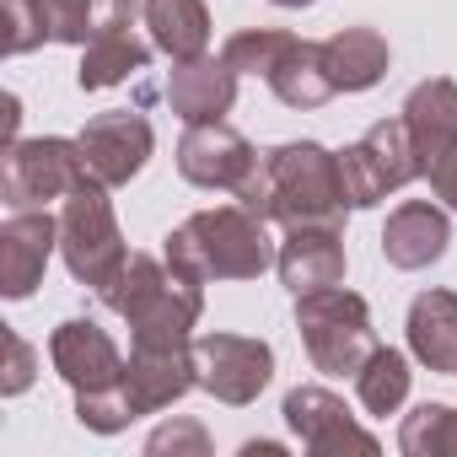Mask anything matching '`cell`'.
I'll return each mask as SVG.
<instances>
[{
    "instance_id": "cell-1",
    "label": "cell",
    "mask_w": 457,
    "mask_h": 457,
    "mask_svg": "<svg viewBox=\"0 0 457 457\" xmlns=\"http://www.w3.org/2000/svg\"><path fill=\"white\" fill-rule=\"evenodd\" d=\"M232 199L280 226H345V210H350L345 178H339V151H328L318 140H286V145L264 151Z\"/></svg>"
},
{
    "instance_id": "cell-2",
    "label": "cell",
    "mask_w": 457,
    "mask_h": 457,
    "mask_svg": "<svg viewBox=\"0 0 457 457\" xmlns=\"http://www.w3.org/2000/svg\"><path fill=\"white\" fill-rule=\"evenodd\" d=\"M275 243H270V220L253 215L248 204H215V210H194L183 226L162 237V259L172 270H183L188 280L210 286V280H259L275 264Z\"/></svg>"
},
{
    "instance_id": "cell-3",
    "label": "cell",
    "mask_w": 457,
    "mask_h": 457,
    "mask_svg": "<svg viewBox=\"0 0 457 457\" xmlns=\"http://www.w3.org/2000/svg\"><path fill=\"white\" fill-rule=\"evenodd\" d=\"M97 296L108 312L129 323L135 339H194V323L204 312V286L151 253H129L119 280L103 286Z\"/></svg>"
},
{
    "instance_id": "cell-4",
    "label": "cell",
    "mask_w": 457,
    "mask_h": 457,
    "mask_svg": "<svg viewBox=\"0 0 457 457\" xmlns=\"http://www.w3.org/2000/svg\"><path fill=\"white\" fill-rule=\"evenodd\" d=\"M60 259H65L71 280L92 286V291L113 286L119 270L129 264V248H124V232H119L108 183L92 178V172L65 194V210H60Z\"/></svg>"
},
{
    "instance_id": "cell-5",
    "label": "cell",
    "mask_w": 457,
    "mask_h": 457,
    "mask_svg": "<svg viewBox=\"0 0 457 457\" xmlns=\"http://www.w3.org/2000/svg\"><path fill=\"white\" fill-rule=\"evenodd\" d=\"M296 334L307 345L312 371H323V377H355L377 350L371 307H366V296H355L345 286L296 296Z\"/></svg>"
},
{
    "instance_id": "cell-6",
    "label": "cell",
    "mask_w": 457,
    "mask_h": 457,
    "mask_svg": "<svg viewBox=\"0 0 457 457\" xmlns=\"http://www.w3.org/2000/svg\"><path fill=\"white\" fill-rule=\"evenodd\" d=\"M339 178H345L350 210H371V204H382L387 194H398L403 183L425 178V172H420V156H414V145H409L403 119H382V124H371L355 145H345V151H339Z\"/></svg>"
},
{
    "instance_id": "cell-7",
    "label": "cell",
    "mask_w": 457,
    "mask_h": 457,
    "mask_svg": "<svg viewBox=\"0 0 457 457\" xmlns=\"http://www.w3.org/2000/svg\"><path fill=\"white\" fill-rule=\"evenodd\" d=\"M87 172H92V167H87V156H81V140L38 135V140L6 145L0 188H6V204H12V210H44L49 199H65Z\"/></svg>"
},
{
    "instance_id": "cell-8",
    "label": "cell",
    "mask_w": 457,
    "mask_h": 457,
    "mask_svg": "<svg viewBox=\"0 0 457 457\" xmlns=\"http://www.w3.org/2000/svg\"><path fill=\"white\" fill-rule=\"evenodd\" d=\"M194 355H199V387L215 403L243 409L275 382V350L248 334H199Z\"/></svg>"
},
{
    "instance_id": "cell-9",
    "label": "cell",
    "mask_w": 457,
    "mask_h": 457,
    "mask_svg": "<svg viewBox=\"0 0 457 457\" xmlns=\"http://www.w3.org/2000/svg\"><path fill=\"white\" fill-rule=\"evenodd\" d=\"M199 387V355L194 339H135L124 361V393L135 414H162L183 393Z\"/></svg>"
},
{
    "instance_id": "cell-10",
    "label": "cell",
    "mask_w": 457,
    "mask_h": 457,
    "mask_svg": "<svg viewBox=\"0 0 457 457\" xmlns=\"http://www.w3.org/2000/svg\"><path fill=\"white\" fill-rule=\"evenodd\" d=\"M280 414H286V425L302 436V446H307L312 457L377 452V436H371L366 425H355V414L345 409V398H339V393H328V387H318V382L291 387V393H286V403H280Z\"/></svg>"
},
{
    "instance_id": "cell-11",
    "label": "cell",
    "mask_w": 457,
    "mask_h": 457,
    "mask_svg": "<svg viewBox=\"0 0 457 457\" xmlns=\"http://www.w3.org/2000/svg\"><path fill=\"white\" fill-rule=\"evenodd\" d=\"M253 167H259V151L248 145L243 129H232L226 119H215V124H188L183 140H178V172H183L194 188L237 194Z\"/></svg>"
},
{
    "instance_id": "cell-12",
    "label": "cell",
    "mask_w": 457,
    "mask_h": 457,
    "mask_svg": "<svg viewBox=\"0 0 457 457\" xmlns=\"http://www.w3.org/2000/svg\"><path fill=\"white\" fill-rule=\"evenodd\" d=\"M76 140H81V156H87L92 178H103L108 188L140 178V167H145L151 151H156V129H151V119L135 113V108H113V113L87 119V129H81Z\"/></svg>"
},
{
    "instance_id": "cell-13",
    "label": "cell",
    "mask_w": 457,
    "mask_h": 457,
    "mask_svg": "<svg viewBox=\"0 0 457 457\" xmlns=\"http://www.w3.org/2000/svg\"><path fill=\"white\" fill-rule=\"evenodd\" d=\"M49 361L65 377L71 393H108L124 387V355L113 345V334L92 318H65L49 334Z\"/></svg>"
},
{
    "instance_id": "cell-14",
    "label": "cell",
    "mask_w": 457,
    "mask_h": 457,
    "mask_svg": "<svg viewBox=\"0 0 457 457\" xmlns=\"http://www.w3.org/2000/svg\"><path fill=\"white\" fill-rule=\"evenodd\" d=\"M60 248V220L49 210H12L0 226V291L6 302H28Z\"/></svg>"
},
{
    "instance_id": "cell-15",
    "label": "cell",
    "mask_w": 457,
    "mask_h": 457,
    "mask_svg": "<svg viewBox=\"0 0 457 457\" xmlns=\"http://www.w3.org/2000/svg\"><path fill=\"white\" fill-rule=\"evenodd\" d=\"M345 226H286V243L275 253L280 286L291 296L345 286Z\"/></svg>"
},
{
    "instance_id": "cell-16",
    "label": "cell",
    "mask_w": 457,
    "mask_h": 457,
    "mask_svg": "<svg viewBox=\"0 0 457 457\" xmlns=\"http://www.w3.org/2000/svg\"><path fill=\"white\" fill-rule=\"evenodd\" d=\"M446 248H452V220H446V210L430 204V199L398 204V210L387 215V226H382V259H387L393 270H403V275L441 264Z\"/></svg>"
},
{
    "instance_id": "cell-17",
    "label": "cell",
    "mask_w": 457,
    "mask_h": 457,
    "mask_svg": "<svg viewBox=\"0 0 457 457\" xmlns=\"http://www.w3.org/2000/svg\"><path fill=\"white\" fill-rule=\"evenodd\" d=\"M403 129H409V145L420 156V172H430L452 145H457V81L452 76H430L420 81L403 108H398Z\"/></svg>"
},
{
    "instance_id": "cell-18",
    "label": "cell",
    "mask_w": 457,
    "mask_h": 457,
    "mask_svg": "<svg viewBox=\"0 0 457 457\" xmlns=\"http://www.w3.org/2000/svg\"><path fill=\"white\" fill-rule=\"evenodd\" d=\"M237 103V71L215 60V54H199V60H178L172 65V81H167V108L183 119V124H215L226 119Z\"/></svg>"
},
{
    "instance_id": "cell-19",
    "label": "cell",
    "mask_w": 457,
    "mask_h": 457,
    "mask_svg": "<svg viewBox=\"0 0 457 457\" xmlns=\"http://www.w3.org/2000/svg\"><path fill=\"white\" fill-rule=\"evenodd\" d=\"M409 355L436 371V377H457V291H420L409 302Z\"/></svg>"
},
{
    "instance_id": "cell-20",
    "label": "cell",
    "mask_w": 457,
    "mask_h": 457,
    "mask_svg": "<svg viewBox=\"0 0 457 457\" xmlns=\"http://www.w3.org/2000/svg\"><path fill=\"white\" fill-rule=\"evenodd\" d=\"M393 65V49L377 28H339L334 38H323V71L334 81V92H371Z\"/></svg>"
},
{
    "instance_id": "cell-21",
    "label": "cell",
    "mask_w": 457,
    "mask_h": 457,
    "mask_svg": "<svg viewBox=\"0 0 457 457\" xmlns=\"http://www.w3.org/2000/svg\"><path fill=\"white\" fill-rule=\"evenodd\" d=\"M151 49H156V44H140L135 28H92V38L81 44L76 87H81V92H108V87L140 76V71L151 65Z\"/></svg>"
},
{
    "instance_id": "cell-22",
    "label": "cell",
    "mask_w": 457,
    "mask_h": 457,
    "mask_svg": "<svg viewBox=\"0 0 457 457\" xmlns=\"http://www.w3.org/2000/svg\"><path fill=\"white\" fill-rule=\"evenodd\" d=\"M264 81H270V92H275L286 108H323L328 97H339L334 81H328V71H323V44L296 38V33H291V44L280 49V60L270 65Z\"/></svg>"
},
{
    "instance_id": "cell-23",
    "label": "cell",
    "mask_w": 457,
    "mask_h": 457,
    "mask_svg": "<svg viewBox=\"0 0 457 457\" xmlns=\"http://www.w3.org/2000/svg\"><path fill=\"white\" fill-rule=\"evenodd\" d=\"M145 33L172 65L199 60L210 49V12L204 0H145Z\"/></svg>"
},
{
    "instance_id": "cell-24",
    "label": "cell",
    "mask_w": 457,
    "mask_h": 457,
    "mask_svg": "<svg viewBox=\"0 0 457 457\" xmlns=\"http://www.w3.org/2000/svg\"><path fill=\"white\" fill-rule=\"evenodd\" d=\"M409 355L403 350H387V345H377L371 350V361L355 371V393H361V409L366 414H377V420H387V414H398L403 409V398H409Z\"/></svg>"
},
{
    "instance_id": "cell-25",
    "label": "cell",
    "mask_w": 457,
    "mask_h": 457,
    "mask_svg": "<svg viewBox=\"0 0 457 457\" xmlns=\"http://www.w3.org/2000/svg\"><path fill=\"white\" fill-rule=\"evenodd\" d=\"M403 457H457V409L452 403H420L398 425Z\"/></svg>"
},
{
    "instance_id": "cell-26",
    "label": "cell",
    "mask_w": 457,
    "mask_h": 457,
    "mask_svg": "<svg viewBox=\"0 0 457 457\" xmlns=\"http://www.w3.org/2000/svg\"><path fill=\"white\" fill-rule=\"evenodd\" d=\"M291 44V33H280V28H243V33H232L226 38V49H220V60L232 65L237 76H270V65L280 60V49Z\"/></svg>"
},
{
    "instance_id": "cell-27",
    "label": "cell",
    "mask_w": 457,
    "mask_h": 457,
    "mask_svg": "<svg viewBox=\"0 0 457 457\" xmlns=\"http://www.w3.org/2000/svg\"><path fill=\"white\" fill-rule=\"evenodd\" d=\"M76 420H81L92 436H119V430H129L140 414H135V403H129L124 387H108V393H76Z\"/></svg>"
},
{
    "instance_id": "cell-28",
    "label": "cell",
    "mask_w": 457,
    "mask_h": 457,
    "mask_svg": "<svg viewBox=\"0 0 457 457\" xmlns=\"http://www.w3.org/2000/svg\"><path fill=\"white\" fill-rule=\"evenodd\" d=\"M44 28H49V44H87L92 38V22H97V0H33Z\"/></svg>"
},
{
    "instance_id": "cell-29",
    "label": "cell",
    "mask_w": 457,
    "mask_h": 457,
    "mask_svg": "<svg viewBox=\"0 0 457 457\" xmlns=\"http://www.w3.org/2000/svg\"><path fill=\"white\" fill-rule=\"evenodd\" d=\"M145 452L151 457H167V452L172 457H210V430L199 420H167L145 436Z\"/></svg>"
},
{
    "instance_id": "cell-30",
    "label": "cell",
    "mask_w": 457,
    "mask_h": 457,
    "mask_svg": "<svg viewBox=\"0 0 457 457\" xmlns=\"http://www.w3.org/2000/svg\"><path fill=\"white\" fill-rule=\"evenodd\" d=\"M0 6H6V54H28V49L49 44V28L33 0H0Z\"/></svg>"
},
{
    "instance_id": "cell-31",
    "label": "cell",
    "mask_w": 457,
    "mask_h": 457,
    "mask_svg": "<svg viewBox=\"0 0 457 457\" xmlns=\"http://www.w3.org/2000/svg\"><path fill=\"white\" fill-rule=\"evenodd\" d=\"M33 377H38V350H33L17 328H6V377H0V393L17 398V393L33 387Z\"/></svg>"
},
{
    "instance_id": "cell-32",
    "label": "cell",
    "mask_w": 457,
    "mask_h": 457,
    "mask_svg": "<svg viewBox=\"0 0 457 457\" xmlns=\"http://www.w3.org/2000/svg\"><path fill=\"white\" fill-rule=\"evenodd\" d=\"M135 22H145V0H97L92 28H135Z\"/></svg>"
},
{
    "instance_id": "cell-33",
    "label": "cell",
    "mask_w": 457,
    "mask_h": 457,
    "mask_svg": "<svg viewBox=\"0 0 457 457\" xmlns=\"http://www.w3.org/2000/svg\"><path fill=\"white\" fill-rule=\"evenodd\" d=\"M425 178H430V194H436L446 210H457V145H452V151H446Z\"/></svg>"
},
{
    "instance_id": "cell-34",
    "label": "cell",
    "mask_w": 457,
    "mask_h": 457,
    "mask_svg": "<svg viewBox=\"0 0 457 457\" xmlns=\"http://www.w3.org/2000/svg\"><path fill=\"white\" fill-rule=\"evenodd\" d=\"M280 457V441H243V457Z\"/></svg>"
},
{
    "instance_id": "cell-35",
    "label": "cell",
    "mask_w": 457,
    "mask_h": 457,
    "mask_svg": "<svg viewBox=\"0 0 457 457\" xmlns=\"http://www.w3.org/2000/svg\"><path fill=\"white\" fill-rule=\"evenodd\" d=\"M270 6H280V12H307V6H318V0H270Z\"/></svg>"
}]
</instances>
